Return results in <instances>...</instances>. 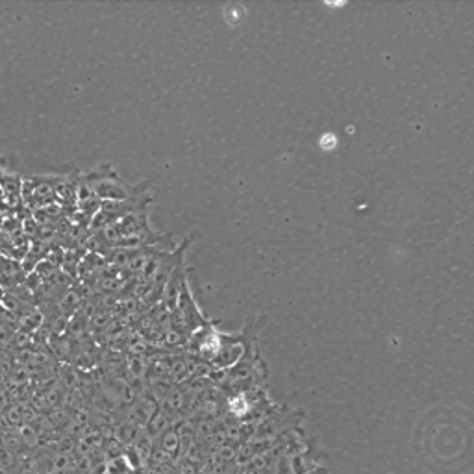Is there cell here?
I'll list each match as a JSON object with an SVG mask.
<instances>
[{
  "label": "cell",
  "instance_id": "cell-4",
  "mask_svg": "<svg viewBox=\"0 0 474 474\" xmlns=\"http://www.w3.org/2000/svg\"><path fill=\"white\" fill-rule=\"evenodd\" d=\"M15 467H17V456H15V452L6 448V446H0V468H4L6 473H10V471Z\"/></svg>",
  "mask_w": 474,
  "mask_h": 474
},
{
  "label": "cell",
  "instance_id": "cell-2",
  "mask_svg": "<svg viewBox=\"0 0 474 474\" xmlns=\"http://www.w3.org/2000/svg\"><path fill=\"white\" fill-rule=\"evenodd\" d=\"M43 324H45V315L41 313L40 307H30L17 317V330L24 334H37Z\"/></svg>",
  "mask_w": 474,
  "mask_h": 474
},
{
  "label": "cell",
  "instance_id": "cell-1",
  "mask_svg": "<svg viewBox=\"0 0 474 474\" xmlns=\"http://www.w3.org/2000/svg\"><path fill=\"white\" fill-rule=\"evenodd\" d=\"M80 180L90 187L91 193L101 202H123L132 198V196L149 193V184L146 182L141 185H135V187H130V185L124 184L117 171L110 163H104L101 167L82 174Z\"/></svg>",
  "mask_w": 474,
  "mask_h": 474
},
{
  "label": "cell",
  "instance_id": "cell-3",
  "mask_svg": "<svg viewBox=\"0 0 474 474\" xmlns=\"http://www.w3.org/2000/svg\"><path fill=\"white\" fill-rule=\"evenodd\" d=\"M17 434L24 448H35L40 443V434L32 424H21L17 428Z\"/></svg>",
  "mask_w": 474,
  "mask_h": 474
}]
</instances>
